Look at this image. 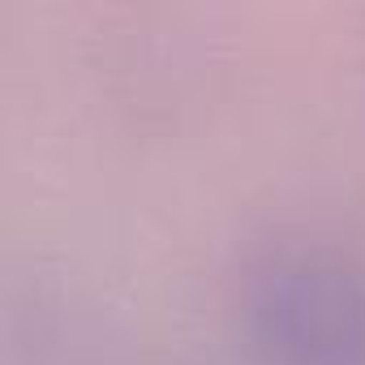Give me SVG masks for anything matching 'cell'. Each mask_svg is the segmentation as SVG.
<instances>
[{"label": "cell", "instance_id": "obj_1", "mask_svg": "<svg viewBox=\"0 0 365 365\" xmlns=\"http://www.w3.org/2000/svg\"><path fill=\"white\" fill-rule=\"evenodd\" d=\"M237 314L258 365H365V267L314 237L245 254Z\"/></svg>", "mask_w": 365, "mask_h": 365}, {"label": "cell", "instance_id": "obj_2", "mask_svg": "<svg viewBox=\"0 0 365 365\" xmlns=\"http://www.w3.org/2000/svg\"><path fill=\"white\" fill-rule=\"evenodd\" d=\"M65 301H39L31 327H14V365H133L99 322L61 314Z\"/></svg>", "mask_w": 365, "mask_h": 365}]
</instances>
